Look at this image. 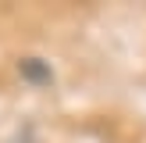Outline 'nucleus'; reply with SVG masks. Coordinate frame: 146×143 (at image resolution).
<instances>
[{"label": "nucleus", "instance_id": "nucleus-1", "mask_svg": "<svg viewBox=\"0 0 146 143\" xmlns=\"http://www.w3.org/2000/svg\"><path fill=\"white\" fill-rule=\"evenodd\" d=\"M18 72H21V79L32 82V86H50V82H54L50 64L39 61V57H21V61H18Z\"/></svg>", "mask_w": 146, "mask_h": 143}]
</instances>
